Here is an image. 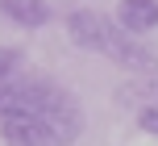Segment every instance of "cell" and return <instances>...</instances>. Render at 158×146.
<instances>
[{
  "mask_svg": "<svg viewBox=\"0 0 158 146\" xmlns=\"http://www.w3.org/2000/svg\"><path fill=\"white\" fill-rule=\"evenodd\" d=\"M8 146H71L83 134V105L79 96L63 92L54 105L38 109L29 117H13V121L0 125Z\"/></svg>",
  "mask_w": 158,
  "mask_h": 146,
  "instance_id": "6da1fadb",
  "label": "cell"
},
{
  "mask_svg": "<svg viewBox=\"0 0 158 146\" xmlns=\"http://www.w3.org/2000/svg\"><path fill=\"white\" fill-rule=\"evenodd\" d=\"M63 84L42 79V75H13V79H0V125L13 121V117H29L38 109L54 105L63 96Z\"/></svg>",
  "mask_w": 158,
  "mask_h": 146,
  "instance_id": "7a4b0ae2",
  "label": "cell"
},
{
  "mask_svg": "<svg viewBox=\"0 0 158 146\" xmlns=\"http://www.w3.org/2000/svg\"><path fill=\"white\" fill-rule=\"evenodd\" d=\"M112 29L117 21L104 13H92V8H75L67 17V33L79 50H96V54H108V42H112Z\"/></svg>",
  "mask_w": 158,
  "mask_h": 146,
  "instance_id": "3957f363",
  "label": "cell"
},
{
  "mask_svg": "<svg viewBox=\"0 0 158 146\" xmlns=\"http://www.w3.org/2000/svg\"><path fill=\"white\" fill-rule=\"evenodd\" d=\"M108 58H117V63L125 67V71H133V75H154V71H158V50H150L146 42H137L133 33H125L121 25L112 29Z\"/></svg>",
  "mask_w": 158,
  "mask_h": 146,
  "instance_id": "277c9868",
  "label": "cell"
},
{
  "mask_svg": "<svg viewBox=\"0 0 158 146\" xmlns=\"http://www.w3.org/2000/svg\"><path fill=\"white\" fill-rule=\"evenodd\" d=\"M117 25L133 38L158 29V0H121L117 4Z\"/></svg>",
  "mask_w": 158,
  "mask_h": 146,
  "instance_id": "5b68a950",
  "label": "cell"
},
{
  "mask_svg": "<svg viewBox=\"0 0 158 146\" xmlns=\"http://www.w3.org/2000/svg\"><path fill=\"white\" fill-rule=\"evenodd\" d=\"M0 17L13 25H25V29H42L54 17V8L46 0H0Z\"/></svg>",
  "mask_w": 158,
  "mask_h": 146,
  "instance_id": "8992f818",
  "label": "cell"
},
{
  "mask_svg": "<svg viewBox=\"0 0 158 146\" xmlns=\"http://www.w3.org/2000/svg\"><path fill=\"white\" fill-rule=\"evenodd\" d=\"M137 125H142L146 134H158V96L137 105Z\"/></svg>",
  "mask_w": 158,
  "mask_h": 146,
  "instance_id": "52a82bcc",
  "label": "cell"
},
{
  "mask_svg": "<svg viewBox=\"0 0 158 146\" xmlns=\"http://www.w3.org/2000/svg\"><path fill=\"white\" fill-rule=\"evenodd\" d=\"M21 67V50L17 46H0V79H13Z\"/></svg>",
  "mask_w": 158,
  "mask_h": 146,
  "instance_id": "ba28073f",
  "label": "cell"
}]
</instances>
